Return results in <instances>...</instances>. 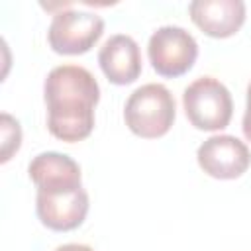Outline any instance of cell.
I'll use <instances>...</instances> for the list:
<instances>
[{"instance_id": "obj_1", "label": "cell", "mask_w": 251, "mask_h": 251, "mask_svg": "<svg viewBox=\"0 0 251 251\" xmlns=\"http://www.w3.org/2000/svg\"><path fill=\"white\" fill-rule=\"evenodd\" d=\"M47 129L53 137L76 143L94 129V110L100 86L94 75L80 65H59L43 82Z\"/></svg>"}, {"instance_id": "obj_2", "label": "cell", "mask_w": 251, "mask_h": 251, "mask_svg": "<svg viewBox=\"0 0 251 251\" xmlns=\"http://www.w3.org/2000/svg\"><path fill=\"white\" fill-rule=\"evenodd\" d=\"M176 118V102L171 90L159 82L135 88L124 106V122L129 131L143 139H157L169 133Z\"/></svg>"}, {"instance_id": "obj_3", "label": "cell", "mask_w": 251, "mask_h": 251, "mask_svg": "<svg viewBox=\"0 0 251 251\" xmlns=\"http://www.w3.org/2000/svg\"><path fill=\"white\" fill-rule=\"evenodd\" d=\"M182 108L188 122L200 131H220L233 116L231 92L214 76H198L182 92Z\"/></svg>"}, {"instance_id": "obj_4", "label": "cell", "mask_w": 251, "mask_h": 251, "mask_svg": "<svg viewBox=\"0 0 251 251\" xmlns=\"http://www.w3.org/2000/svg\"><path fill=\"white\" fill-rule=\"evenodd\" d=\"M147 57L157 75L178 78L194 67L198 43L194 35L180 25H161L149 37Z\"/></svg>"}, {"instance_id": "obj_5", "label": "cell", "mask_w": 251, "mask_h": 251, "mask_svg": "<svg viewBox=\"0 0 251 251\" xmlns=\"http://www.w3.org/2000/svg\"><path fill=\"white\" fill-rule=\"evenodd\" d=\"M90 208L88 192L82 184H65L37 188L35 214L39 222L53 231H73L86 220Z\"/></svg>"}, {"instance_id": "obj_6", "label": "cell", "mask_w": 251, "mask_h": 251, "mask_svg": "<svg viewBox=\"0 0 251 251\" xmlns=\"http://www.w3.org/2000/svg\"><path fill=\"white\" fill-rule=\"evenodd\" d=\"M102 33V16L69 8L53 14L47 29V43L57 55H82L96 45Z\"/></svg>"}, {"instance_id": "obj_7", "label": "cell", "mask_w": 251, "mask_h": 251, "mask_svg": "<svg viewBox=\"0 0 251 251\" xmlns=\"http://www.w3.org/2000/svg\"><path fill=\"white\" fill-rule=\"evenodd\" d=\"M196 161L208 176L218 180H233L247 173L251 165V151L239 137L218 133L200 143Z\"/></svg>"}, {"instance_id": "obj_8", "label": "cell", "mask_w": 251, "mask_h": 251, "mask_svg": "<svg viewBox=\"0 0 251 251\" xmlns=\"http://www.w3.org/2000/svg\"><path fill=\"white\" fill-rule=\"evenodd\" d=\"M192 24L214 39L235 35L245 24L247 8L243 0H194L188 4Z\"/></svg>"}, {"instance_id": "obj_9", "label": "cell", "mask_w": 251, "mask_h": 251, "mask_svg": "<svg viewBox=\"0 0 251 251\" xmlns=\"http://www.w3.org/2000/svg\"><path fill=\"white\" fill-rule=\"evenodd\" d=\"M98 65L104 76L116 86L135 82L143 69L137 41L127 33L110 35L98 51Z\"/></svg>"}, {"instance_id": "obj_10", "label": "cell", "mask_w": 251, "mask_h": 251, "mask_svg": "<svg viewBox=\"0 0 251 251\" xmlns=\"http://www.w3.org/2000/svg\"><path fill=\"white\" fill-rule=\"evenodd\" d=\"M27 176L37 188L82 184V173L78 163L59 151H43L35 155L27 165Z\"/></svg>"}, {"instance_id": "obj_11", "label": "cell", "mask_w": 251, "mask_h": 251, "mask_svg": "<svg viewBox=\"0 0 251 251\" xmlns=\"http://www.w3.org/2000/svg\"><path fill=\"white\" fill-rule=\"evenodd\" d=\"M0 131H2V151H0V163H8L14 153H18L22 145V126L20 122L10 116L8 112H2L0 116Z\"/></svg>"}, {"instance_id": "obj_12", "label": "cell", "mask_w": 251, "mask_h": 251, "mask_svg": "<svg viewBox=\"0 0 251 251\" xmlns=\"http://www.w3.org/2000/svg\"><path fill=\"white\" fill-rule=\"evenodd\" d=\"M241 129L247 141H251V82L247 84V104H245V114L241 122Z\"/></svg>"}, {"instance_id": "obj_13", "label": "cell", "mask_w": 251, "mask_h": 251, "mask_svg": "<svg viewBox=\"0 0 251 251\" xmlns=\"http://www.w3.org/2000/svg\"><path fill=\"white\" fill-rule=\"evenodd\" d=\"M55 251H94L90 245H82V243H65L59 245Z\"/></svg>"}]
</instances>
